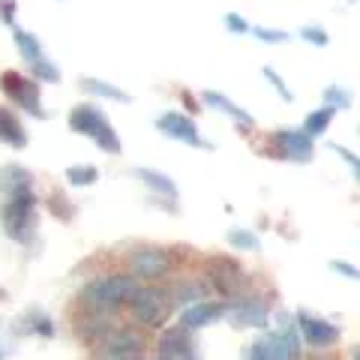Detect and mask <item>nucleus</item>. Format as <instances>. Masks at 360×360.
Listing matches in <instances>:
<instances>
[{
    "label": "nucleus",
    "instance_id": "1",
    "mask_svg": "<svg viewBox=\"0 0 360 360\" xmlns=\"http://www.w3.org/2000/svg\"><path fill=\"white\" fill-rule=\"evenodd\" d=\"M141 285L135 283V276L127 274H111V276H99L94 283H87L82 288V303L96 312V315H108V312H117L120 307H129V300L135 297V291Z\"/></svg>",
    "mask_w": 360,
    "mask_h": 360
},
{
    "label": "nucleus",
    "instance_id": "2",
    "mask_svg": "<svg viewBox=\"0 0 360 360\" xmlns=\"http://www.w3.org/2000/svg\"><path fill=\"white\" fill-rule=\"evenodd\" d=\"M0 222L9 240L15 243H30L37 234V195L30 186H21L6 193L4 207H0Z\"/></svg>",
    "mask_w": 360,
    "mask_h": 360
},
{
    "label": "nucleus",
    "instance_id": "3",
    "mask_svg": "<svg viewBox=\"0 0 360 360\" xmlns=\"http://www.w3.org/2000/svg\"><path fill=\"white\" fill-rule=\"evenodd\" d=\"M70 129L78 132V135H84V139H90L96 144L99 150H105V153H120V139H117V132L115 127L105 120V115L99 111L96 105H75L70 111Z\"/></svg>",
    "mask_w": 360,
    "mask_h": 360
},
{
    "label": "nucleus",
    "instance_id": "4",
    "mask_svg": "<svg viewBox=\"0 0 360 360\" xmlns=\"http://www.w3.org/2000/svg\"><path fill=\"white\" fill-rule=\"evenodd\" d=\"M129 309H132V319L144 324V328H162L174 309V300L165 288L141 285L135 291V297L129 300Z\"/></svg>",
    "mask_w": 360,
    "mask_h": 360
},
{
    "label": "nucleus",
    "instance_id": "5",
    "mask_svg": "<svg viewBox=\"0 0 360 360\" xmlns=\"http://www.w3.org/2000/svg\"><path fill=\"white\" fill-rule=\"evenodd\" d=\"M207 279H210V285L219 291L222 297H238L240 291L246 288V283H250V276H246V270L234 262V258L229 255H213L207 258Z\"/></svg>",
    "mask_w": 360,
    "mask_h": 360
},
{
    "label": "nucleus",
    "instance_id": "6",
    "mask_svg": "<svg viewBox=\"0 0 360 360\" xmlns=\"http://www.w3.org/2000/svg\"><path fill=\"white\" fill-rule=\"evenodd\" d=\"M0 90L13 99L18 108H25L27 115H37V117H45L42 111V96H39V82L37 78H25L15 70H6L0 75Z\"/></svg>",
    "mask_w": 360,
    "mask_h": 360
},
{
    "label": "nucleus",
    "instance_id": "7",
    "mask_svg": "<svg viewBox=\"0 0 360 360\" xmlns=\"http://www.w3.org/2000/svg\"><path fill=\"white\" fill-rule=\"evenodd\" d=\"M13 37H15V45H18L21 58H25L30 70L37 72V82H58L60 70L49 60V54H45V49L39 45V39L33 37V33L15 27V25H13Z\"/></svg>",
    "mask_w": 360,
    "mask_h": 360
},
{
    "label": "nucleus",
    "instance_id": "8",
    "mask_svg": "<svg viewBox=\"0 0 360 360\" xmlns=\"http://www.w3.org/2000/svg\"><path fill=\"white\" fill-rule=\"evenodd\" d=\"M156 129H160L165 139H172V141L189 144V148H198V150H210V144L201 139L195 120L180 115V111H165V115H160L156 117Z\"/></svg>",
    "mask_w": 360,
    "mask_h": 360
},
{
    "label": "nucleus",
    "instance_id": "9",
    "mask_svg": "<svg viewBox=\"0 0 360 360\" xmlns=\"http://www.w3.org/2000/svg\"><path fill=\"white\" fill-rule=\"evenodd\" d=\"M300 345L295 340V333H270L264 340H258L250 345L246 360H297Z\"/></svg>",
    "mask_w": 360,
    "mask_h": 360
},
{
    "label": "nucleus",
    "instance_id": "10",
    "mask_svg": "<svg viewBox=\"0 0 360 360\" xmlns=\"http://www.w3.org/2000/svg\"><path fill=\"white\" fill-rule=\"evenodd\" d=\"M129 267H132L135 279L153 283V279H160L172 270V258H168V252L160 250V246H141V250H135L129 255Z\"/></svg>",
    "mask_w": 360,
    "mask_h": 360
},
{
    "label": "nucleus",
    "instance_id": "11",
    "mask_svg": "<svg viewBox=\"0 0 360 360\" xmlns=\"http://www.w3.org/2000/svg\"><path fill=\"white\" fill-rule=\"evenodd\" d=\"M156 354H160V360H198L193 330L184 324L162 330V336L156 340Z\"/></svg>",
    "mask_w": 360,
    "mask_h": 360
},
{
    "label": "nucleus",
    "instance_id": "12",
    "mask_svg": "<svg viewBox=\"0 0 360 360\" xmlns=\"http://www.w3.org/2000/svg\"><path fill=\"white\" fill-rule=\"evenodd\" d=\"M270 141H274L276 150L291 162H309L312 153H315L312 135L303 132V129H276L270 135Z\"/></svg>",
    "mask_w": 360,
    "mask_h": 360
},
{
    "label": "nucleus",
    "instance_id": "13",
    "mask_svg": "<svg viewBox=\"0 0 360 360\" xmlns=\"http://www.w3.org/2000/svg\"><path fill=\"white\" fill-rule=\"evenodd\" d=\"M297 330L307 340V345H315V348H328L340 340V328L336 324H330L328 319H315L309 312H297Z\"/></svg>",
    "mask_w": 360,
    "mask_h": 360
},
{
    "label": "nucleus",
    "instance_id": "14",
    "mask_svg": "<svg viewBox=\"0 0 360 360\" xmlns=\"http://www.w3.org/2000/svg\"><path fill=\"white\" fill-rule=\"evenodd\" d=\"M144 340L132 330H111L103 340V354L111 360H139Z\"/></svg>",
    "mask_w": 360,
    "mask_h": 360
},
{
    "label": "nucleus",
    "instance_id": "15",
    "mask_svg": "<svg viewBox=\"0 0 360 360\" xmlns=\"http://www.w3.org/2000/svg\"><path fill=\"white\" fill-rule=\"evenodd\" d=\"M225 309H229V303H217V300H198L195 307H189L184 315H180V324L189 330H198V328H207V324L219 321Z\"/></svg>",
    "mask_w": 360,
    "mask_h": 360
},
{
    "label": "nucleus",
    "instance_id": "16",
    "mask_svg": "<svg viewBox=\"0 0 360 360\" xmlns=\"http://www.w3.org/2000/svg\"><path fill=\"white\" fill-rule=\"evenodd\" d=\"M225 315H229V321L234 324V328H264L267 324V309L262 307V303H252V300L229 303Z\"/></svg>",
    "mask_w": 360,
    "mask_h": 360
},
{
    "label": "nucleus",
    "instance_id": "17",
    "mask_svg": "<svg viewBox=\"0 0 360 360\" xmlns=\"http://www.w3.org/2000/svg\"><path fill=\"white\" fill-rule=\"evenodd\" d=\"M15 333L21 336H33V333H39V336H54V321L49 319V312L39 309V307H30L25 309L15 319Z\"/></svg>",
    "mask_w": 360,
    "mask_h": 360
},
{
    "label": "nucleus",
    "instance_id": "18",
    "mask_svg": "<svg viewBox=\"0 0 360 360\" xmlns=\"http://www.w3.org/2000/svg\"><path fill=\"white\" fill-rule=\"evenodd\" d=\"M0 144H9L15 150H21L27 144V132L21 127V120L4 105H0Z\"/></svg>",
    "mask_w": 360,
    "mask_h": 360
},
{
    "label": "nucleus",
    "instance_id": "19",
    "mask_svg": "<svg viewBox=\"0 0 360 360\" xmlns=\"http://www.w3.org/2000/svg\"><path fill=\"white\" fill-rule=\"evenodd\" d=\"M135 177H139L141 184L150 189V193L162 195V198H168V201H174V198H177V186H174V180L168 177V174L153 172V168H135Z\"/></svg>",
    "mask_w": 360,
    "mask_h": 360
},
{
    "label": "nucleus",
    "instance_id": "20",
    "mask_svg": "<svg viewBox=\"0 0 360 360\" xmlns=\"http://www.w3.org/2000/svg\"><path fill=\"white\" fill-rule=\"evenodd\" d=\"M201 103H207V105H213L217 111H222V115H229V117H234V120H240V123H255L252 120V115L250 111H243L238 103H231L229 96H222V94H217V90H205L201 94Z\"/></svg>",
    "mask_w": 360,
    "mask_h": 360
},
{
    "label": "nucleus",
    "instance_id": "21",
    "mask_svg": "<svg viewBox=\"0 0 360 360\" xmlns=\"http://www.w3.org/2000/svg\"><path fill=\"white\" fill-rule=\"evenodd\" d=\"M336 111H340V108H336V105H328V103H324L321 108L309 111V115H307V120H303V132H309L312 139H315V135H321L324 129L330 127V120H333V115H336Z\"/></svg>",
    "mask_w": 360,
    "mask_h": 360
},
{
    "label": "nucleus",
    "instance_id": "22",
    "mask_svg": "<svg viewBox=\"0 0 360 360\" xmlns=\"http://www.w3.org/2000/svg\"><path fill=\"white\" fill-rule=\"evenodd\" d=\"M30 172L21 165H6L0 168V189L4 193H13V189H21V186H30Z\"/></svg>",
    "mask_w": 360,
    "mask_h": 360
},
{
    "label": "nucleus",
    "instance_id": "23",
    "mask_svg": "<svg viewBox=\"0 0 360 360\" xmlns=\"http://www.w3.org/2000/svg\"><path fill=\"white\" fill-rule=\"evenodd\" d=\"M82 87L90 90V94L96 96H105V99H115V103H129V94L127 90H120L108 82H99V78H82Z\"/></svg>",
    "mask_w": 360,
    "mask_h": 360
},
{
    "label": "nucleus",
    "instance_id": "24",
    "mask_svg": "<svg viewBox=\"0 0 360 360\" xmlns=\"http://www.w3.org/2000/svg\"><path fill=\"white\" fill-rule=\"evenodd\" d=\"M66 180L75 186H94L99 180V172L94 165H70L66 168Z\"/></svg>",
    "mask_w": 360,
    "mask_h": 360
},
{
    "label": "nucleus",
    "instance_id": "25",
    "mask_svg": "<svg viewBox=\"0 0 360 360\" xmlns=\"http://www.w3.org/2000/svg\"><path fill=\"white\" fill-rule=\"evenodd\" d=\"M229 243L238 246V250H262V240H258L252 231H243V229H231L229 231Z\"/></svg>",
    "mask_w": 360,
    "mask_h": 360
},
{
    "label": "nucleus",
    "instance_id": "26",
    "mask_svg": "<svg viewBox=\"0 0 360 360\" xmlns=\"http://www.w3.org/2000/svg\"><path fill=\"white\" fill-rule=\"evenodd\" d=\"M324 103L336 105V108H348V105H352V94H345L340 84H330L328 90H324Z\"/></svg>",
    "mask_w": 360,
    "mask_h": 360
},
{
    "label": "nucleus",
    "instance_id": "27",
    "mask_svg": "<svg viewBox=\"0 0 360 360\" xmlns=\"http://www.w3.org/2000/svg\"><path fill=\"white\" fill-rule=\"evenodd\" d=\"M330 150H333V153H340V160H342L348 168H352V172H354V177L360 180V156H357L354 150L342 148V144H330Z\"/></svg>",
    "mask_w": 360,
    "mask_h": 360
},
{
    "label": "nucleus",
    "instance_id": "28",
    "mask_svg": "<svg viewBox=\"0 0 360 360\" xmlns=\"http://www.w3.org/2000/svg\"><path fill=\"white\" fill-rule=\"evenodd\" d=\"M262 72H264V78H267V82H270V84H274V87L279 90V96H283V99H285V103H291V99H295V94H291V90L285 87V82H283V75H279V72H274V66H264V70H262Z\"/></svg>",
    "mask_w": 360,
    "mask_h": 360
},
{
    "label": "nucleus",
    "instance_id": "29",
    "mask_svg": "<svg viewBox=\"0 0 360 360\" xmlns=\"http://www.w3.org/2000/svg\"><path fill=\"white\" fill-rule=\"evenodd\" d=\"M252 37H258L262 42H270V45H276V42H288V33L285 30H270V27H252L250 30Z\"/></svg>",
    "mask_w": 360,
    "mask_h": 360
},
{
    "label": "nucleus",
    "instance_id": "30",
    "mask_svg": "<svg viewBox=\"0 0 360 360\" xmlns=\"http://www.w3.org/2000/svg\"><path fill=\"white\" fill-rule=\"evenodd\" d=\"M300 39H307L312 45H328L330 42L328 30H321V27H300Z\"/></svg>",
    "mask_w": 360,
    "mask_h": 360
},
{
    "label": "nucleus",
    "instance_id": "31",
    "mask_svg": "<svg viewBox=\"0 0 360 360\" xmlns=\"http://www.w3.org/2000/svg\"><path fill=\"white\" fill-rule=\"evenodd\" d=\"M222 21H225V27H229L231 33H238V37H243V33H250V30H252L250 21H243L240 15H234V13H229V15H225Z\"/></svg>",
    "mask_w": 360,
    "mask_h": 360
},
{
    "label": "nucleus",
    "instance_id": "32",
    "mask_svg": "<svg viewBox=\"0 0 360 360\" xmlns=\"http://www.w3.org/2000/svg\"><path fill=\"white\" fill-rule=\"evenodd\" d=\"M330 270H336V274H342L345 279H354V283H360V270L354 264H345V262H330Z\"/></svg>",
    "mask_w": 360,
    "mask_h": 360
},
{
    "label": "nucleus",
    "instance_id": "33",
    "mask_svg": "<svg viewBox=\"0 0 360 360\" xmlns=\"http://www.w3.org/2000/svg\"><path fill=\"white\" fill-rule=\"evenodd\" d=\"M9 354H13V345H9V340H6L4 333H0V360L9 357Z\"/></svg>",
    "mask_w": 360,
    "mask_h": 360
},
{
    "label": "nucleus",
    "instance_id": "34",
    "mask_svg": "<svg viewBox=\"0 0 360 360\" xmlns=\"http://www.w3.org/2000/svg\"><path fill=\"white\" fill-rule=\"evenodd\" d=\"M352 360H360V345L354 348V354H352Z\"/></svg>",
    "mask_w": 360,
    "mask_h": 360
}]
</instances>
